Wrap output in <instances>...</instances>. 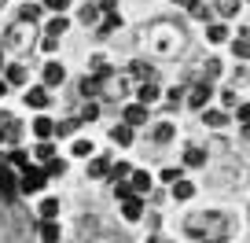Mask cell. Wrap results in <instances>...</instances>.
Here are the masks:
<instances>
[{
  "instance_id": "6da1fadb",
  "label": "cell",
  "mask_w": 250,
  "mask_h": 243,
  "mask_svg": "<svg viewBox=\"0 0 250 243\" xmlns=\"http://www.w3.org/2000/svg\"><path fill=\"white\" fill-rule=\"evenodd\" d=\"M188 236H195V240H206V243H217L228 236V228H232V221L225 218L221 210H203V214H191V218L184 221Z\"/></svg>"
},
{
  "instance_id": "7a4b0ae2",
  "label": "cell",
  "mask_w": 250,
  "mask_h": 243,
  "mask_svg": "<svg viewBox=\"0 0 250 243\" xmlns=\"http://www.w3.org/2000/svg\"><path fill=\"white\" fill-rule=\"evenodd\" d=\"M22 192V180H19V170L11 162L0 166V199L4 203H15V196Z\"/></svg>"
},
{
  "instance_id": "3957f363",
  "label": "cell",
  "mask_w": 250,
  "mask_h": 243,
  "mask_svg": "<svg viewBox=\"0 0 250 243\" xmlns=\"http://www.w3.org/2000/svg\"><path fill=\"white\" fill-rule=\"evenodd\" d=\"M19 180H22V192H41L48 180V170H41V166H26L22 173H19Z\"/></svg>"
},
{
  "instance_id": "277c9868",
  "label": "cell",
  "mask_w": 250,
  "mask_h": 243,
  "mask_svg": "<svg viewBox=\"0 0 250 243\" xmlns=\"http://www.w3.org/2000/svg\"><path fill=\"white\" fill-rule=\"evenodd\" d=\"M122 214H125L129 221H140V218H144V203H140V196H136V192H133L129 199H122Z\"/></svg>"
},
{
  "instance_id": "5b68a950",
  "label": "cell",
  "mask_w": 250,
  "mask_h": 243,
  "mask_svg": "<svg viewBox=\"0 0 250 243\" xmlns=\"http://www.w3.org/2000/svg\"><path fill=\"white\" fill-rule=\"evenodd\" d=\"M188 103H191V107H206V103H210V81H199L195 88H191V96H188Z\"/></svg>"
},
{
  "instance_id": "8992f818",
  "label": "cell",
  "mask_w": 250,
  "mask_h": 243,
  "mask_svg": "<svg viewBox=\"0 0 250 243\" xmlns=\"http://www.w3.org/2000/svg\"><path fill=\"white\" fill-rule=\"evenodd\" d=\"M110 140L122 144V148H129V144H133V126H129V122H122V126H110Z\"/></svg>"
},
{
  "instance_id": "52a82bcc",
  "label": "cell",
  "mask_w": 250,
  "mask_h": 243,
  "mask_svg": "<svg viewBox=\"0 0 250 243\" xmlns=\"http://www.w3.org/2000/svg\"><path fill=\"white\" fill-rule=\"evenodd\" d=\"M125 122H129V126H144V122H147V103H133V107H125Z\"/></svg>"
},
{
  "instance_id": "ba28073f",
  "label": "cell",
  "mask_w": 250,
  "mask_h": 243,
  "mask_svg": "<svg viewBox=\"0 0 250 243\" xmlns=\"http://www.w3.org/2000/svg\"><path fill=\"white\" fill-rule=\"evenodd\" d=\"M62 78H66V70H62L59 63H48V66H44V85H48V88L62 85Z\"/></svg>"
},
{
  "instance_id": "9c48e42d",
  "label": "cell",
  "mask_w": 250,
  "mask_h": 243,
  "mask_svg": "<svg viewBox=\"0 0 250 243\" xmlns=\"http://www.w3.org/2000/svg\"><path fill=\"white\" fill-rule=\"evenodd\" d=\"M133 192H136V196H147V192H151V177L144 170H133Z\"/></svg>"
},
{
  "instance_id": "30bf717a",
  "label": "cell",
  "mask_w": 250,
  "mask_h": 243,
  "mask_svg": "<svg viewBox=\"0 0 250 243\" xmlns=\"http://www.w3.org/2000/svg\"><path fill=\"white\" fill-rule=\"evenodd\" d=\"M191 196H195V184L180 177L177 184H173V199H180V203H184V199H191Z\"/></svg>"
},
{
  "instance_id": "8fae6325",
  "label": "cell",
  "mask_w": 250,
  "mask_h": 243,
  "mask_svg": "<svg viewBox=\"0 0 250 243\" xmlns=\"http://www.w3.org/2000/svg\"><path fill=\"white\" fill-rule=\"evenodd\" d=\"M118 26H122V19H118V11H107V15H103V22H100V37H107V33H114Z\"/></svg>"
},
{
  "instance_id": "7c38bea8",
  "label": "cell",
  "mask_w": 250,
  "mask_h": 243,
  "mask_svg": "<svg viewBox=\"0 0 250 243\" xmlns=\"http://www.w3.org/2000/svg\"><path fill=\"white\" fill-rule=\"evenodd\" d=\"M26 103H30V107H48V88H30V92H26Z\"/></svg>"
},
{
  "instance_id": "4fadbf2b",
  "label": "cell",
  "mask_w": 250,
  "mask_h": 243,
  "mask_svg": "<svg viewBox=\"0 0 250 243\" xmlns=\"http://www.w3.org/2000/svg\"><path fill=\"white\" fill-rule=\"evenodd\" d=\"M136 96H140V103H151V100H158V85H155V81H140Z\"/></svg>"
},
{
  "instance_id": "5bb4252c",
  "label": "cell",
  "mask_w": 250,
  "mask_h": 243,
  "mask_svg": "<svg viewBox=\"0 0 250 243\" xmlns=\"http://www.w3.org/2000/svg\"><path fill=\"white\" fill-rule=\"evenodd\" d=\"M33 133H37L41 140H48V136L55 133V122H52V118H37V122H33Z\"/></svg>"
},
{
  "instance_id": "9a60e30c",
  "label": "cell",
  "mask_w": 250,
  "mask_h": 243,
  "mask_svg": "<svg viewBox=\"0 0 250 243\" xmlns=\"http://www.w3.org/2000/svg\"><path fill=\"white\" fill-rule=\"evenodd\" d=\"M203 122H206L210 129H221V126L228 122V114H225V110H203Z\"/></svg>"
},
{
  "instance_id": "2e32d148",
  "label": "cell",
  "mask_w": 250,
  "mask_h": 243,
  "mask_svg": "<svg viewBox=\"0 0 250 243\" xmlns=\"http://www.w3.org/2000/svg\"><path fill=\"white\" fill-rule=\"evenodd\" d=\"M103 173H110V158H92L88 162V177H103Z\"/></svg>"
},
{
  "instance_id": "e0dca14e",
  "label": "cell",
  "mask_w": 250,
  "mask_h": 243,
  "mask_svg": "<svg viewBox=\"0 0 250 243\" xmlns=\"http://www.w3.org/2000/svg\"><path fill=\"white\" fill-rule=\"evenodd\" d=\"M41 240L44 243H59V225H55V221H44V225H41Z\"/></svg>"
},
{
  "instance_id": "ac0fdd59",
  "label": "cell",
  "mask_w": 250,
  "mask_h": 243,
  "mask_svg": "<svg viewBox=\"0 0 250 243\" xmlns=\"http://www.w3.org/2000/svg\"><path fill=\"white\" fill-rule=\"evenodd\" d=\"M206 162V151L203 148H188L184 151V166H203Z\"/></svg>"
},
{
  "instance_id": "d6986e66",
  "label": "cell",
  "mask_w": 250,
  "mask_h": 243,
  "mask_svg": "<svg viewBox=\"0 0 250 243\" xmlns=\"http://www.w3.org/2000/svg\"><path fill=\"white\" fill-rule=\"evenodd\" d=\"M206 37H210L213 44H221V41H228V26L225 22H213L210 30H206Z\"/></svg>"
},
{
  "instance_id": "ffe728a7",
  "label": "cell",
  "mask_w": 250,
  "mask_h": 243,
  "mask_svg": "<svg viewBox=\"0 0 250 243\" xmlns=\"http://www.w3.org/2000/svg\"><path fill=\"white\" fill-rule=\"evenodd\" d=\"M232 55H235V59H250V41L247 37H235L232 41Z\"/></svg>"
},
{
  "instance_id": "44dd1931",
  "label": "cell",
  "mask_w": 250,
  "mask_h": 243,
  "mask_svg": "<svg viewBox=\"0 0 250 243\" xmlns=\"http://www.w3.org/2000/svg\"><path fill=\"white\" fill-rule=\"evenodd\" d=\"M37 19H41V8H37V4H26V8L19 11V22H26V26L37 22Z\"/></svg>"
},
{
  "instance_id": "7402d4cb",
  "label": "cell",
  "mask_w": 250,
  "mask_h": 243,
  "mask_svg": "<svg viewBox=\"0 0 250 243\" xmlns=\"http://www.w3.org/2000/svg\"><path fill=\"white\" fill-rule=\"evenodd\" d=\"M55 214H59V199H44V203H41V218L55 221Z\"/></svg>"
},
{
  "instance_id": "603a6c76",
  "label": "cell",
  "mask_w": 250,
  "mask_h": 243,
  "mask_svg": "<svg viewBox=\"0 0 250 243\" xmlns=\"http://www.w3.org/2000/svg\"><path fill=\"white\" fill-rule=\"evenodd\" d=\"M0 129H4V133H8L11 140H15V136H19V129H15V118H11L8 110H0Z\"/></svg>"
},
{
  "instance_id": "cb8c5ba5",
  "label": "cell",
  "mask_w": 250,
  "mask_h": 243,
  "mask_svg": "<svg viewBox=\"0 0 250 243\" xmlns=\"http://www.w3.org/2000/svg\"><path fill=\"white\" fill-rule=\"evenodd\" d=\"M155 140H158V144L173 140V126H169V122H158V126H155Z\"/></svg>"
},
{
  "instance_id": "d4e9b609",
  "label": "cell",
  "mask_w": 250,
  "mask_h": 243,
  "mask_svg": "<svg viewBox=\"0 0 250 243\" xmlns=\"http://www.w3.org/2000/svg\"><path fill=\"white\" fill-rule=\"evenodd\" d=\"M70 151H74L78 158H88V155H92V140H74Z\"/></svg>"
},
{
  "instance_id": "484cf974",
  "label": "cell",
  "mask_w": 250,
  "mask_h": 243,
  "mask_svg": "<svg viewBox=\"0 0 250 243\" xmlns=\"http://www.w3.org/2000/svg\"><path fill=\"white\" fill-rule=\"evenodd\" d=\"M96 92H100V78H85V81H81V96H88V100H92Z\"/></svg>"
},
{
  "instance_id": "4316f807",
  "label": "cell",
  "mask_w": 250,
  "mask_h": 243,
  "mask_svg": "<svg viewBox=\"0 0 250 243\" xmlns=\"http://www.w3.org/2000/svg\"><path fill=\"white\" fill-rule=\"evenodd\" d=\"M22 81H26V70H22V66H8V85H22Z\"/></svg>"
},
{
  "instance_id": "83f0119b",
  "label": "cell",
  "mask_w": 250,
  "mask_h": 243,
  "mask_svg": "<svg viewBox=\"0 0 250 243\" xmlns=\"http://www.w3.org/2000/svg\"><path fill=\"white\" fill-rule=\"evenodd\" d=\"M217 11H221V15H228V19H232L235 11H239V0H217Z\"/></svg>"
},
{
  "instance_id": "f1b7e54d",
  "label": "cell",
  "mask_w": 250,
  "mask_h": 243,
  "mask_svg": "<svg viewBox=\"0 0 250 243\" xmlns=\"http://www.w3.org/2000/svg\"><path fill=\"white\" fill-rule=\"evenodd\" d=\"M180 177H184V173H180V166H166V170H162V180H166V184H177Z\"/></svg>"
},
{
  "instance_id": "f546056e",
  "label": "cell",
  "mask_w": 250,
  "mask_h": 243,
  "mask_svg": "<svg viewBox=\"0 0 250 243\" xmlns=\"http://www.w3.org/2000/svg\"><path fill=\"white\" fill-rule=\"evenodd\" d=\"M44 170H48V177H62L66 162H62V158H52V162H44Z\"/></svg>"
},
{
  "instance_id": "4dcf8cb0",
  "label": "cell",
  "mask_w": 250,
  "mask_h": 243,
  "mask_svg": "<svg viewBox=\"0 0 250 243\" xmlns=\"http://www.w3.org/2000/svg\"><path fill=\"white\" fill-rule=\"evenodd\" d=\"M129 74L140 78V81H151V66H144V63H133V66H129Z\"/></svg>"
},
{
  "instance_id": "1f68e13d",
  "label": "cell",
  "mask_w": 250,
  "mask_h": 243,
  "mask_svg": "<svg viewBox=\"0 0 250 243\" xmlns=\"http://www.w3.org/2000/svg\"><path fill=\"white\" fill-rule=\"evenodd\" d=\"M96 118H100V107H96V103H85V107H81V122H96Z\"/></svg>"
},
{
  "instance_id": "d6a6232c",
  "label": "cell",
  "mask_w": 250,
  "mask_h": 243,
  "mask_svg": "<svg viewBox=\"0 0 250 243\" xmlns=\"http://www.w3.org/2000/svg\"><path fill=\"white\" fill-rule=\"evenodd\" d=\"M110 173H114V180H122V177H133L129 162H114V166H110Z\"/></svg>"
},
{
  "instance_id": "836d02e7",
  "label": "cell",
  "mask_w": 250,
  "mask_h": 243,
  "mask_svg": "<svg viewBox=\"0 0 250 243\" xmlns=\"http://www.w3.org/2000/svg\"><path fill=\"white\" fill-rule=\"evenodd\" d=\"M8 162L15 166V170H26V166H30V162H26V151H11V155H8Z\"/></svg>"
},
{
  "instance_id": "e575fe53",
  "label": "cell",
  "mask_w": 250,
  "mask_h": 243,
  "mask_svg": "<svg viewBox=\"0 0 250 243\" xmlns=\"http://www.w3.org/2000/svg\"><path fill=\"white\" fill-rule=\"evenodd\" d=\"M92 70H96V78H110V66L103 63L100 55H96V59H92Z\"/></svg>"
},
{
  "instance_id": "d590c367",
  "label": "cell",
  "mask_w": 250,
  "mask_h": 243,
  "mask_svg": "<svg viewBox=\"0 0 250 243\" xmlns=\"http://www.w3.org/2000/svg\"><path fill=\"white\" fill-rule=\"evenodd\" d=\"M62 30H66V19H62V15H55L52 22H48V33H55V37H59Z\"/></svg>"
},
{
  "instance_id": "8d00e7d4",
  "label": "cell",
  "mask_w": 250,
  "mask_h": 243,
  "mask_svg": "<svg viewBox=\"0 0 250 243\" xmlns=\"http://www.w3.org/2000/svg\"><path fill=\"white\" fill-rule=\"evenodd\" d=\"M37 158H41V162H52V158H55V148H52V144H41V148H37Z\"/></svg>"
},
{
  "instance_id": "74e56055",
  "label": "cell",
  "mask_w": 250,
  "mask_h": 243,
  "mask_svg": "<svg viewBox=\"0 0 250 243\" xmlns=\"http://www.w3.org/2000/svg\"><path fill=\"white\" fill-rule=\"evenodd\" d=\"M235 118H239L243 126L250 129V103H239V110H235Z\"/></svg>"
},
{
  "instance_id": "f35d334b",
  "label": "cell",
  "mask_w": 250,
  "mask_h": 243,
  "mask_svg": "<svg viewBox=\"0 0 250 243\" xmlns=\"http://www.w3.org/2000/svg\"><path fill=\"white\" fill-rule=\"evenodd\" d=\"M44 4H48L52 11H55V15H62V11L70 8V0H44Z\"/></svg>"
},
{
  "instance_id": "ab89813d",
  "label": "cell",
  "mask_w": 250,
  "mask_h": 243,
  "mask_svg": "<svg viewBox=\"0 0 250 243\" xmlns=\"http://www.w3.org/2000/svg\"><path fill=\"white\" fill-rule=\"evenodd\" d=\"M114 196H118V199H129V196H133V184H122V180H118V188H114Z\"/></svg>"
},
{
  "instance_id": "60d3db41",
  "label": "cell",
  "mask_w": 250,
  "mask_h": 243,
  "mask_svg": "<svg viewBox=\"0 0 250 243\" xmlns=\"http://www.w3.org/2000/svg\"><path fill=\"white\" fill-rule=\"evenodd\" d=\"M217 74H221V63L217 59H206V78H217Z\"/></svg>"
},
{
  "instance_id": "b9f144b4",
  "label": "cell",
  "mask_w": 250,
  "mask_h": 243,
  "mask_svg": "<svg viewBox=\"0 0 250 243\" xmlns=\"http://www.w3.org/2000/svg\"><path fill=\"white\" fill-rule=\"evenodd\" d=\"M81 22H96V8L88 4V8H81Z\"/></svg>"
},
{
  "instance_id": "7bdbcfd3",
  "label": "cell",
  "mask_w": 250,
  "mask_h": 243,
  "mask_svg": "<svg viewBox=\"0 0 250 243\" xmlns=\"http://www.w3.org/2000/svg\"><path fill=\"white\" fill-rule=\"evenodd\" d=\"M55 44H59V37H55V33H48V37H44V48H48V52H55Z\"/></svg>"
},
{
  "instance_id": "ee69618b",
  "label": "cell",
  "mask_w": 250,
  "mask_h": 243,
  "mask_svg": "<svg viewBox=\"0 0 250 243\" xmlns=\"http://www.w3.org/2000/svg\"><path fill=\"white\" fill-rule=\"evenodd\" d=\"M221 100H225V107H232V103H235V92H232V88H225V92H221Z\"/></svg>"
},
{
  "instance_id": "f6af8a7d",
  "label": "cell",
  "mask_w": 250,
  "mask_h": 243,
  "mask_svg": "<svg viewBox=\"0 0 250 243\" xmlns=\"http://www.w3.org/2000/svg\"><path fill=\"white\" fill-rule=\"evenodd\" d=\"M180 96H184L180 88H169V107H177V103H180Z\"/></svg>"
},
{
  "instance_id": "bcb514c9",
  "label": "cell",
  "mask_w": 250,
  "mask_h": 243,
  "mask_svg": "<svg viewBox=\"0 0 250 243\" xmlns=\"http://www.w3.org/2000/svg\"><path fill=\"white\" fill-rule=\"evenodd\" d=\"M114 4H118V0H100V8H103V11H114Z\"/></svg>"
},
{
  "instance_id": "7dc6e473",
  "label": "cell",
  "mask_w": 250,
  "mask_h": 243,
  "mask_svg": "<svg viewBox=\"0 0 250 243\" xmlns=\"http://www.w3.org/2000/svg\"><path fill=\"white\" fill-rule=\"evenodd\" d=\"M8 88H11V85H8V78H0V96L8 92Z\"/></svg>"
},
{
  "instance_id": "c3c4849f",
  "label": "cell",
  "mask_w": 250,
  "mask_h": 243,
  "mask_svg": "<svg viewBox=\"0 0 250 243\" xmlns=\"http://www.w3.org/2000/svg\"><path fill=\"white\" fill-rule=\"evenodd\" d=\"M147 243H166V240H158V236H155V240H147Z\"/></svg>"
},
{
  "instance_id": "681fc988",
  "label": "cell",
  "mask_w": 250,
  "mask_h": 243,
  "mask_svg": "<svg viewBox=\"0 0 250 243\" xmlns=\"http://www.w3.org/2000/svg\"><path fill=\"white\" fill-rule=\"evenodd\" d=\"M4 136H8V133H4V129H0V140H4Z\"/></svg>"
},
{
  "instance_id": "f907efd6",
  "label": "cell",
  "mask_w": 250,
  "mask_h": 243,
  "mask_svg": "<svg viewBox=\"0 0 250 243\" xmlns=\"http://www.w3.org/2000/svg\"><path fill=\"white\" fill-rule=\"evenodd\" d=\"M0 66H4V55H0Z\"/></svg>"
},
{
  "instance_id": "816d5d0a",
  "label": "cell",
  "mask_w": 250,
  "mask_h": 243,
  "mask_svg": "<svg viewBox=\"0 0 250 243\" xmlns=\"http://www.w3.org/2000/svg\"><path fill=\"white\" fill-rule=\"evenodd\" d=\"M0 8H4V0H0Z\"/></svg>"
}]
</instances>
